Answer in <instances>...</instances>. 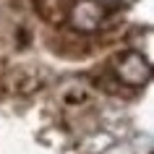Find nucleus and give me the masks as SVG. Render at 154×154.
<instances>
[{
    "label": "nucleus",
    "instance_id": "2",
    "mask_svg": "<svg viewBox=\"0 0 154 154\" xmlns=\"http://www.w3.org/2000/svg\"><path fill=\"white\" fill-rule=\"evenodd\" d=\"M34 11L37 16L50 26H60L68 21V13H71V5L68 0H34Z\"/></svg>",
    "mask_w": 154,
    "mask_h": 154
},
{
    "label": "nucleus",
    "instance_id": "1",
    "mask_svg": "<svg viewBox=\"0 0 154 154\" xmlns=\"http://www.w3.org/2000/svg\"><path fill=\"white\" fill-rule=\"evenodd\" d=\"M115 73H118L120 84H125V86H131V89L146 84L149 76H152L149 60H146L141 52H136V50H125L123 55H118V68H115Z\"/></svg>",
    "mask_w": 154,
    "mask_h": 154
},
{
    "label": "nucleus",
    "instance_id": "3",
    "mask_svg": "<svg viewBox=\"0 0 154 154\" xmlns=\"http://www.w3.org/2000/svg\"><path fill=\"white\" fill-rule=\"evenodd\" d=\"M76 29H84V32H89V29H97L99 21H102V8H99L97 3H76L68 13Z\"/></svg>",
    "mask_w": 154,
    "mask_h": 154
}]
</instances>
